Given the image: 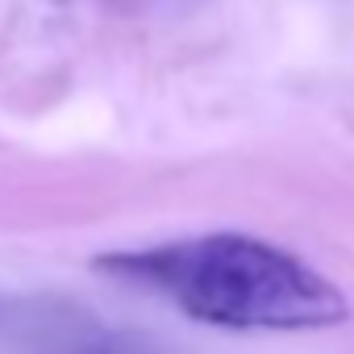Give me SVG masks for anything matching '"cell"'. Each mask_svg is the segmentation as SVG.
<instances>
[{
	"mask_svg": "<svg viewBox=\"0 0 354 354\" xmlns=\"http://www.w3.org/2000/svg\"><path fill=\"white\" fill-rule=\"evenodd\" d=\"M121 283L171 300L221 329H325L346 321L342 292L283 246L246 234H205L96 259Z\"/></svg>",
	"mask_w": 354,
	"mask_h": 354,
	"instance_id": "obj_1",
	"label": "cell"
}]
</instances>
